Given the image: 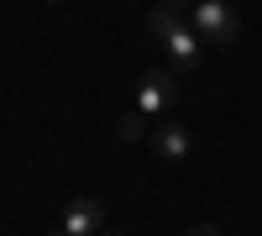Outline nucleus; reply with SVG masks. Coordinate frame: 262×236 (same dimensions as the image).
<instances>
[{"label": "nucleus", "instance_id": "nucleus-3", "mask_svg": "<svg viewBox=\"0 0 262 236\" xmlns=\"http://www.w3.org/2000/svg\"><path fill=\"white\" fill-rule=\"evenodd\" d=\"M163 48H168V58H173V74L189 79L194 69H200V58H205V37L194 32V21H173V27L163 32Z\"/></svg>", "mask_w": 262, "mask_h": 236}, {"label": "nucleus", "instance_id": "nucleus-7", "mask_svg": "<svg viewBox=\"0 0 262 236\" xmlns=\"http://www.w3.org/2000/svg\"><path fill=\"white\" fill-rule=\"evenodd\" d=\"M158 6H168V11H179V16H189V11H194V0H158Z\"/></svg>", "mask_w": 262, "mask_h": 236}, {"label": "nucleus", "instance_id": "nucleus-5", "mask_svg": "<svg viewBox=\"0 0 262 236\" xmlns=\"http://www.w3.org/2000/svg\"><path fill=\"white\" fill-rule=\"evenodd\" d=\"M152 147H158L168 163H184V158L194 153V137H189V126H179V121H158V132H152Z\"/></svg>", "mask_w": 262, "mask_h": 236}, {"label": "nucleus", "instance_id": "nucleus-2", "mask_svg": "<svg viewBox=\"0 0 262 236\" xmlns=\"http://www.w3.org/2000/svg\"><path fill=\"white\" fill-rule=\"evenodd\" d=\"M173 105H179V74L173 69H147L142 84H137V111L147 121H158V116L173 111Z\"/></svg>", "mask_w": 262, "mask_h": 236}, {"label": "nucleus", "instance_id": "nucleus-6", "mask_svg": "<svg viewBox=\"0 0 262 236\" xmlns=\"http://www.w3.org/2000/svg\"><path fill=\"white\" fill-rule=\"evenodd\" d=\"M142 132H147V116H142V111H126L121 126H116V137H121V142H142Z\"/></svg>", "mask_w": 262, "mask_h": 236}, {"label": "nucleus", "instance_id": "nucleus-1", "mask_svg": "<svg viewBox=\"0 0 262 236\" xmlns=\"http://www.w3.org/2000/svg\"><path fill=\"white\" fill-rule=\"evenodd\" d=\"M189 21H194V32L205 42H215V48H236V42H242V16H236L226 0H194Z\"/></svg>", "mask_w": 262, "mask_h": 236}, {"label": "nucleus", "instance_id": "nucleus-10", "mask_svg": "<svg viewBox=\"0 0 262 236\" xmlns=\"http://www.w3.org/2000/svg\"><path fill=\"white\" fill-rule=\"evenodd\" d=\"M48 236H63V231H48Z\"/></svg>", "mask_w": 262, "mask_h": 236}, {"label": "nucleus", "instance_id": "nucleus-4", "mask_svg": "<svg viewBox=\"0 0 262 236\" xmlns=\"http://www.w3.org/2000/svg\"><path fill=\"white\" fill-rule=\"evenodd\" d=\"M63 236H95V231H105V200H95V195H79L69 210H63V226H58Z\"/></svg>", "mask_w": 262, "mask_h": 236}, {"label": "nucleus", "instance_id": "nucleus-8", "mask_svg": "<svg viewBox=\"0 0 262 236\" xmlns=\"http://www.w3.org/2000/svg\"><path fill=\"white\" fill-rule=\"evenodd\" d=\"M184 236H221V231H215V226H210V221H200V226H189V231H184Z\"/></svg>", "mask_w": 262, "mask_h": 236}, {"label": "nucleus", "instance_id": "nucleus-11", "mask_svg": "<svg viewBox=\"0 0 262 236\" xmlns=\"http://www.w3.org/2000/svg\"><path fill=\"white\" fill-rule=\"evenodd\" d=\"M48 6H58V0H48Z\"/></svg>", "mask_w": 262, "mask_h": 236}, {"label": "nucleus", "instance_id": "nucleus-9", "mask_svg": "<svg viewBox=\"0 0 262 236\" xmlns=\"http://www.w3.org/2000/svg\"><path fill=\"white\" fill-rule=\"evenodd\" d=\"M95 236H126V231H95Z\"/></svg>", "mask_w": 262, "mask_h": 236}]
</instances>
